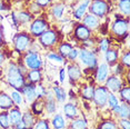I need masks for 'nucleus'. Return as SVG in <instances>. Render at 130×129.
<instances>
[{
	"instance_id": "f257e3e1",
	"label": "nucleus",
	"mask_w": 130,
	"mask_h": 129,
	"mask_svg": "<svg viewBox=\"0 0 130 129\" xmlns=\"http://www.w3.org/2000/svg\"><path fill=\"white\" fill-rule=\"evenodd\" d=\"M7 81H8V84H9V86L12 87L14 90L21 91V89L26 85V83H25V77H23V75L20 72V70L18 68V64L11 62L9 66H8Z\"/></svg>"
},
{
	"instance_id": "f03ea898",
	"label": "nucleus",
	"mask_w": 130,
	"mask_h": 129,
	"mask_svg": "<svg viewBox=\"0 0 130 129\" xmlns=\"http://www.w3.org/2000/svg\"><path fill=\"white\" fill-rule=\"evenodd\" d=\"M128 29H129V21L128 19H123V18H117L111 26L112 34L119 38H122V39L123 37H127V35H128Z\"/></svg>"
},
{
	"instance_id": "7ed1b4c3",
	"label": "nucleus",
	"mask_w": 130,
	"mask_h": 129,
	"mask_svg": "<svg viewBox=\"0 0 130 129\" xmlns=\"http://www.w3.org/2000/svg\"><path fill=\"white\" fill-rule=\"evenodd\" d=\"M78 55H79V59H80V61L85 64V66H87L88 68L94 69L97 67L98 59H97L96 55H94L92 51L84 48L78 52Z\"/></svg>"
},
{
	"instance_id": "20e7f679",
	"label": "nucleus",
	"mask_w": 130,
	"mask_h": 129,
	"mask_svg": "<svg viewBox=\"0 0 130 129\" xmlns=\"http://www.w3.org/2000/svg\"><path fill=\"white\" fill-rule=\"evenodd\" d=\"M90 12L96 17H105L107 14L109 7L106 0H92L90 1Z\"/></svg>"
},
{
	"instance_id": "39448f33",
	"label": "nucleus",
	"mask_w": 130,
	"mask_h": 129,
	"mask_svg": "<svg viewBox=\"0 0 130 129\" xmlns=\"http://www.w3.org/2000/svg\"><path fill=\"white\" fill-rule=\"evenodd\" d=\"M108 90L105 86H98L94 88L93 90V102L99 107H103L107 104V98H108Z\"/></svg>"
},
{
	"instance_id": "423d86ee",
	"label": "nucleus",
	"mask_w": 130,
	"mask_h": 129,
	"mask_svg": "<svg viewBox=\"0 0 130 129\" xmlns=\"http://www.w3.org/2000/svg\"><path fill=\"white\" fill-rule=\"evenodd\" d=\"M13 43L14 48L18 51H25L28 49L29 45H30V36L25 32H19L13 38Z\"/></svg>"
},
{
	"instance_id": "0eeeda50",
	"label": "nucleus",
	"mask_w": 130,
	"mask_h": 129,
	"mask_svg": "<svg viewBox=\"0 0 130 129\" xmlns=\"http://www.w3.org/2000/svg\"><path fill=\"white\" fill-rule=\"evenodd\" d=\"M39 42L40 45L45 48H50V47L55 46L57 42V34L55 30H46L41 36H39Z\"/></svg>"
},
{
	"instance_id": "6e6552de",
	"label": "nucleus",
	"mask_w": 130,
	"mask_h": 129,
	"mask_svg": "<svg viewBox=\"0 0 130 129\" xmlns=\"http://www.w3.org/2000/svg\"><path fill=\"white\" fill-rule=\"evenodd\" d=\"M48 29V25H47L46 20L42 18H37L31 22L30 25V32L32 36L39 37Z\"/></svg>"
},
{
	"instance_id": "1a4fd4ad",
	"label": "nucleus",
	"mask_w": 130,
	"mask_h": 129,
	"mask_svg": "<svg viewBox=\"0 0 130 129\" xmlns=\"http://www.w3.org/2000/svg\"><path fill=\"white\" fill-rule=\"evenodd\" d=\"M25 63L29 69H40L42 67V60L36 52H28L25 57Z\"/></svg>"
},
{
	"instance_id": "9d476101",
	"label": "nucleus",
	"mask_w": 130,
	"mask_h": 129,
	"mask_svg": "<svg viewBox=\"0 0 130 129\" xmlns=\"http://www.w3.org/2000/svg\"><path fill=\"white\" fill-rule=\"evenodd\" d=\"M122 87V83L117 76H110L106 79V88H107L108 91H110L112 93L118 92Z\"/></svg>"
},
{
	"instance_id": "9b49d317",
	"label": "nucleus",
	"mask_w": 130,
	"mask_h": 129,
	"mask_svg": "<svg viewBox=\"0 0 130 129\" xmlns=\"http://www.w3.org/2000/svg\"><path fill=\"white\" fill-rule=\"evenodd\" d=\"M91 37V30L88 29L85 25H77L75 27V38L80 41H86L90 39Z\"/></svg>"
},
{
	"instance_id": "f8f14e48",
	"label": "nucleus",
	"mask_w": 130,
	"mask_h": 129,
	"mask_svg": "<svg viewBox=\"0 0 130 129\" xmlns=\"http://www.w3.org/2000/svg\"><path fill=\"white\" fill-rule=\"evenodd\" d=\"M68 76H69V79L72 84L76 83V81H78L82 76L80 67H79L77 63L69 64V66H68Z\"/></svg>"
},
{
	"instance_id": "ddd939ff",
	"label": "nucleus",
	"mask_w": 130,
	"mask_h": 129,
	"mask_svg": "<svg viewBox=\"0 0 130 129\" xmlns=\"http://www.w3.org/2000/svg\"><path fill=\"white\" fill-rule=\"evenodd\" d=\"M21 92L25 95L26 99L29 102H32L37 99V93H36V86L32 84H26L23 88L21 89Z\"/></svg>"
},
{
	"instance_id": "4468645a",
	"label": "nucleus",
	"mask_w": 130,
	"mask_h": 129,
	"mask_svg": "<svg viewBox=\"0 0 130 129\" xmlns=\"http://www.w3.org/2000/svg\"><path fill=\"white\" fill-rule=\"evenodd\" d=\"M9 115V122H10V127H14L17 124H19L22 120V114L19 110V108H11V110L8 112Z\"/></svg>"
},
{
	"instance_id": "2eb2a0df",
	"label": "nucleus",
	"mask_w": 130,
	"mask_h": 129,
	"mask_svg": "<svg viewBox=\"0 0 130 129\" xmlns=\"http://www.w3.org/2000/svg\"><path fill=\"white\" fill-rule=\"evenodd\" d=\"M82 25H85L86 27L88 29H97L99 27V18L96 16H93V14H85L84 16V23Z\"/></svg>"
},
{
	"instance_id": "dca6fc26",
	"label": "nucleus",
	"mask_w": 130,
	"mask_h": 129,
	"mask_svg": "<svg viewBox=\"0 0 130 129\" xmlns=\"http://www.w3.org/2000/svg\"><path fill=\"white\" fill-rule=\"evenodd\" d=\"M108 77H109V66L105 62L100 63L98 69H97V80H98V83L106 81V79Z\"/></svg>"
},
{
	"instance_id": "f3484780",
	"label": "nucleus",
	"mask_w": 130,
	"mask_h": 129,
	"mask_svg": "<svg viewBox=\"0 0 130 129\" xmlns=\"http://www.w3.org/2000/svg\"><path fill=\"white\" fill-rule=\"evenodd\" d=\"M13 101L9 95L5 92H0V109L8 110L13 107Z\"/></svg>"
},
{
	"instance_id": "a211bd4d",
	"label": "nucleus",
	"mask_w": 130,
	"mask_h": 129,
	"mask_svg": "<svg viewBox=\"0 0 130 129\" xmlns=\"http://www.w3.org/2000/svg\"><path fill=\"white\" fill-rule=\"evenodd\" d=\"M90 5V0H84L81 4L78 5V7L76 8L75 12H73V16H75L76 19H81L84 18V16L86 14V11H87L88 7Z\"/></svg>"
},
{
	"instance_id": "6ab92c4d",
	"label": "nucleus",
	"mask_w": 130,
	"mask_h": 129,
	"mask_svg": "<svg viewBox=\"0 0 130 129\" xmlns=\"http://www.w3.org/2000/svg\"><path fill=\"white\" fill-rule=\"evenodd\" d=\"M22 122L26 129H34L35 125H36V119H35V116L32 115V112L26 111L25 114H22Z\"/></svg>"
},
{
	"instance_id": "aec40b11",
	"label": "nucleus",
	"mask_w": 130,
	"mask_h": 129,
	"mask_svg": "<svg viewBox=\"0 0 130 129\" xmlns=\"http://www.w3.org/2000/svg\"><path fill=\"white\" fill-rule=\"evenodd\" d=\"M41 78H42V76H41L40 69H30V71L27 74V79L32 85L40 83Z\"/></svg>"
},
{
	"instance_id": "412c9836",
	"label": "nucleus",
	"mask_w": 130,
	"mask_h": 129,
	"mask_svg": "<svg viewBox=\"0 0 130 129\" xmlns=\"http://www.w3.org/2000/svg\"><path fill=\"white\" fill-rule=\"evenodd\" d=\"M43 109H45V100H43L42 98H37L36 100L32 101L31 110L35 115H40V114H42Z\"/></svg>"
},
{
	"instance_id": "4be33fe9",
	"label": "nucleus",
	"mask_w": 130,
	"mask_h": 129,
	"mask_svg": "<svg viewBox=\"0 0 130 129\" xmlns=\"http://www.w3.org/2000/svg\"><path fill=\"white\" fill-rule=\"evenodd\" d=\"M106 61L108 66H115L118 61V51L116 49H108L106 51Z\"/></svg>"
},
{
	"instance_id": "5701e85b",
	"label": "nucleus",
	"mask_w": 130,
	"mask_h": 129,
	"mask_svg": "<svg viewBox=\"0 0 130 129\" xmlns=\"http://www.w3.org/2000/svg\"><path fill=\"white\" fill-rule=\"evenodd\" d=\"M63 112L64 116L69 119H75L77 117V114H78V110H77V107L73 104L69 102V104H66L63 107Z\"/></svg>"
},
{
	"instance_id": "b1692460",
	"label": "nucleus",
	"mask_w": 130,
	"mask_h": 129,
	"mask_svg": "<svg viewBox=\"0 0 130 129\" xmlns=\"http://www.w3.org/2000/svg\"><path fill=\"white\" fill-rule=\"evenodd\" d=\"M52 126H54L55 129H64L66 127V121H64V118L60 114H57L54 118H52Z\"/></svg>"
},
{
	"instance_id": "393cba45",
	"label": "nucleus",
	"mask_w": 130,
	"mask_h": 129,
	"mask_svg": "<svg viewBox=\"0 0 130 129\" xmlns=\"http://www.w3.org/2000/svg\"><path fill=\"white\" fill-rule=\"evenodd\" d=\"M0 128L1 129H9L10 122H9V115L7 111L0 112Z\"/></svg>"
},
{
	"instance_id": "a878e982",
	"label": "nucleus",
	"mask_w": 130,
	"mask_h": 129,
	"mask_svg": "<svg viewBox=\"0 0 130 129\" xmlns=\"http://www.w3.org/2000/svg\"><path fill=\"white\" fill-rule=\"evenodd\" d=\"M71 49H72V46L70 45V43L63 42V43H61V45L58 47V54L60 55L62 58H67L68 54L70 52Z\"/></svg>"
},
{
	"instance_id": "bb28decb",
	"label": "nucleus",
	"mask_w": 130,
	"mask_h": 129,
	"mask_svg": "<svg viewBox=\"0 0 130 129\" xmlns=\"http://www.w3.org/2000/svg\"><path fill=\"white\" fill-rule=\"evenodd\" d=\"M93 90H94V87H92V86H85L81 89L82 98L87 99V100H92V98H93Z\"/></svg>"
},
{
	"instance_id": "cd10ccee",
	"label": "nucleus",
	"mask_w": 130,
	"mask_h": 129,
	"mask_svg": "<svg viewBox=\"0 0 130 129\" xmlns=\"http://www.w3.org/2000/svg\"><path fill=\"white\" fill-rule=\"evenodd\" d=\"M54 92H55L56 99L59 102H63L67 99V93L61 87H54Z\"/></svg>"
},
{
	"instance_id": "c85d7f7f",
	"label": "nucleus",
	"mask_w": 130,
	"mask_h": 129,
	"mask_svg": "<svg viewBox=\"0 0 130 129\" xmlns=\"http://www.w3.org/2000/svg\"><path fill=\"white\" fill-rule=\"evenodd\" d=\"M32 19L31 14L28 12V11H19L18 14H17V20L20 23H27Z\"/></svg>"
},
{
	"instance_id": "c756f323",
	"label": "nucleus",
	"mask_w": 130,
	"mask_h": 129,
	"mask_svg": "<svg viewBox=\"0 0 130 129\" xmlns=\"http://www.w3.org/2000/svg\"><path fill=\"white\" fill-rule=\"evenodd\" d=\"M118 8L122 14H125L127 17L129 16V0H119Z\"/></svg>"
},
{
	"instance_id": "7c9ffc66",
	"label": "nucleus",
	"mask_w": 130,
	"mask_h": 129,
	"mask_svg": "<svg viewBox=\"0 0 130 129\" xmlns=\"http://www.w3.org/2000/svg\"><path fill=\"white\" fill-rule=\"evenodd\" d=\"M119 93H120V97L122 99V102H126V104L129 105V101H130V89L128 86L126 87H121V89L119 90Z\"/></svg>"
},
{
	"instance_id": "2f4dec72",
	"label": "nucleus",
	"mask_w": 130,
	"mask_h": 129,
	"mask_svg": "<svg viewBox=\"0 0 130 129\" xmlns=\"http://www.w3.org/2000/svg\"><path fill=\"white\" fill-rule=\"evenodd\" d=\"M71 129H87V122L84 119L75 118L71 122Z\"/></svg>"
},
{
	"instance_id": "473e14b6",
	"label": "nucleus",
	"mask_w": 130,
	"mask_h": 129,
	"mask_svg": "<svg viewBox=\"0 0 130 129\" xmlns=\"http://www.w3.org/2000/svg\"><path fill=\"white\" fill-rule=\"evenodd\" d=\"M118 115L120 116V118H126V119H129V116H130V110H129V105L126 104V102H122L120 106V111Z\"/></svg>"
},
{
	"instance_id": "72a5a7b5",
	"label": "nucleus",
	"mask_w": 130,
	"mask_h": 129,
	"mask_svg": "<svg viewBox=\"0 0 130 129\" xmlns=\"http://www.w3.org/2000/svg\"><path fill=\"white\" fill-rule=\"evenodd\" d=\"M11 99H12L13 104L17 105V106H20V105L22 104L23 101V98L21 96V93H20V91H18V90H13L12 92H11Z\"/></svg>"
},
{
	"instance_id": "f704fd0d",
	"label": "nucleus",
	"mask_w": 130,
	"mask_h": 129,
	"mask_svg": "<svg viewBox=\"0 0 130 129\" xmlns=\"http://www.w3.org/2000/svg\"><path fill=\"white\" fill-rule=\"evenodd\" d=\"M51 12L52 14H54V17L55 18H61L62 17V13H63V5H56L55 7H52V9H51Z\"/></svg>"
},
{
	"instance_id": "c9c22d12",
	"label": "nucleus",
	"mask_w": 130,
	"mask_h": 129,
	"mask_svg": "<svg viewBox=\"0 0 130 129\" xmlns=\"http://www.w3.org/2000/svg\"><path fill=\"white\" fill-rule=\"evenodd\" d=\"M99 129H119L118 125L112 120H105L103 122L100 124Z\"/></svg>"
},
{
	"instance_id": "e433bc0d",
	"label": "nucleus",
	"mask_w": 130,
	"mask_h": 129,
	"mask_svg": "<svg viewBox=\"0 0 130 129\" xmlns=\"http://www.w3.org/2000/svg\"><path fill=\"white\" fill-rule=\"evenodd\" d=\"M107 102H108V105H109V106H110L111 108H113L115 106L119 105V100H118V98H117L116 96H115V93H112V92H108Z\"/></svg>"
},
{
	"instance_id": "4c0bfd02",
	"label": "nucleus",
	"mask_w": 130,
	"mask_h": 129,
	"mask_svg": "<svg viewBox=\"0 0 130 129\" xmlns=\"http://www.w3.org/2000/svg\"><path fill=\"white\" fill-rule=\"evenodd\" d=\"M47 57H48V59L50 61H56V62H59V63L63 62V58L59 54H57V52H49V54L47 55Z\"/></svg>"
},
{
	"instance_id": "58836bf2",
	"label": "nucleus",
	"mask_w": 130,
	"mask_h": 129,
	"mask_svg": "<svg viewBox=\"0 0 130 129\" xmlns=\"http://www.w3.org/2000/svg\"><path fill=\"white\" fill-rule=\"evenodd\" d=\"M35 129H50L49 127V124L46 119H41V120H38L35 125Z\"/></svg>"
},
{
	"instance_id": "ea45409f",
	"label": "nucleus",
	"mask_w": 130,
	"mask_h": 129,
	"mask_svg": "<svg viewBox=\"0 0 130 129\" xmlns=\"http://www.w3.org/2000/svg\"><path fill=\"white\" fill-rule=\"evenodd\" d=\"M36 93H37V98H43L46 97V88L42 85H37L36 86Z\"/></svg>"
},
{
	"instance_id": "a19ab883",
	"label": "nucleus",
	"mask_w": 130,
	"mask_h": 129,
	"mask_svg": "<svg viewBox=\"0 0 130 129\" xmlns=\"http://www.w3.org/2000/svg\"><path fill=\"white\" fill-rule=\"evenodd\" d=\"M121 64H122L123 67H126V68H129L130 67V54H129V51H127L126 54L122 56V58H121Z\"/></svg>"
},
{
	"instance_id": "79ce46f5",
	"label": "nucleus",
	"mask_w": 130,
	"mask_h": 129,
	"mask_svg": "<svg viewBox=\"0 0 130 129\" xmlns=\"http://www.w3.org/2000/svg\"><path fill=\"white\" fill-rule=\"evenodd\" d=\"M99 49L101 51H107L109 49V40L107 38H103V39L100 40L99 42Z\"/></svg>"
},
{
	"instance_id": "37998d69",
	"label": "nucleus",
	"mask_w": 130,
	"mask_h": 129,
	"mask_svg": "<svg viewBox=\"0 0 130 129\" xmlns=\"http://www.w3.org/2000/svg\"><path fill=\"white\" fill-rule=\"evenodd\" d=\"M29 11H30L31 13H39L41 11V8L36 2H32V4H30V6H29Z\"/></svg>"
},
{
	"instance_id": "c03bdc74",
	"label": "nucleus",
	"mask_w": 130,
	"mask_h": 129,
	"mask_svg": "<svg viewBox=\"0 0 130 129\" xmlns=\"http://www.w3.org/2000/svg\"><path fill=\"white\" fill-rule=\"evenodd\" d=\"M119 126L121 129H130V122H129V119H126V118H121L119 120Z\"/></svg>"
},
{
	"instance_id": "a18cd8bd",
	"label": "nucleus",
	"mask_w": 130,
	"mask_h": 129,
	"mask_svg": "<svg viewBox=\"0 0 130 129\" xmlns=\"http://www.w3.org/2000/svg\"><path fill=\"white\" fill-rule=\"evenodd\" d=\"M77 57H78V50L75 49V48H72L71 50H70L69 54H68V56H67V58L69 60H76Z\"/></svg>"
},
{
	"instance_id": "49530a36",
	"label": "nucleus",
	"mask_w": 130,
	"mask_h": 129,
	"mask_svg": "<svg viewBox=\"0 0 130 129\" xmlns=\"http://www.w3.org/2000/svg\"><path fill=\"white\" fill-rule=\"evenodd\" d=\"M113 67V72H115V76H118V75H122V71H123V66L122 64H115Z\"/></svg>"
},
{
	"instance_id": "de8ad7c7",
	"label": "nucleus",
	"mask_w": 130,
	"mask_h": 129,
	"mask_svg": "<svg viewBox=\"0 0 130 129\" xmlns=\"http://www.w3.org/2000/svg\"><path fill=\"white\" fill-rule=\"evenodd\" d=\"M50 1H51V0H36V4L39 6L40 8H45L47 6H49Z\"/></svg>"
},
{
	"instance_id": "09e8293b",
	"label": "nucleus",
	"mask_w": 130,
	"mask_h": 129,
	"mask_svg": "<svg viewBox=\"0 0 130 129\" xmlns=\"http://www.w3.org/2000/svg\"><path fill=\"white\" fill-rule=\"evenodd\" d=\"M64 75H66V71H64V69H61L60 72H59V79H60V83H63Z\"/></svg>"
},
{
	"instance_id": "8fccbe9b",
	"label": "nucleus",
	"mask_w": 130,
	"mask_h": 129,
	"mask_svg": "<svg viewBox=\"0 0 130 129\" xmlns=\"http://www.w3.org/2000/svg\"><path fill=\"white\" fill-rule=\"evenodd\" d=\"M14 128H17V129H26L25 125H23V122H22V120L19 122V124H17L16 126H14Z\"/></svg>"
},
{
	"instance_id": "3c124183",
	"label": "nucleus",
	"mask_w": 130,
	"mask_h": 129,
	"mask_svg": "<svg viewBox=\"0 0 130 129\" xmlns=\"http://www.w3.org/2000/svg\"><path fill=\"white\" fill-rule=\"evenodd\" d=\"M112 111L118 115V114H119V111H120V106H119V105H117V106H115L113 108H112Z\"/></svg>"
},
{
	"instance_id": "603ef678",
	"label": "nucleus",
	"mask_w": 130,
	"mask_h": 129,
	"mask_svg": "<svg viewBox=\"0 0 130 129\" xmlns=\"http://www.w3.org/2000/svg\"><path fill=\"white\" fill-rule=\"evenodd\" d=\"M4 60H5V56L1 51H0V66H1V63L4 62Z\"/></svg>"
},
{
	"instance_id": "864d4df0",
	"label": "nucleus",
	"mask_w": 130,
	"mask_h": 129,
	"mask_svg": "<svg viewBox=\"0 0 130 129\" xmlns=\"http://www.w3.org/2000/svg\"><path fill=\"white\" fill-rule=\"evenodd\" d=\"M1 45H2V32L0 30V47H1Z\"/></svg>"
},
{
	"instance_id": "5fc2aeb1",
	"label": "nucleus",
	"mask_w": 130,
	"mask_h": 129,
	"mask_svg": "<svg viewBox=\"0 0 130 129\" xmlns=\"http://www.w3.org/2000/svg\"><path fill=\"white\" fill-rule=\"evenodd\" d=\"M4 9V6H2V1H0V10Z\"/></svg>"
},
{
	"instance_id": "6e6d98bb",
	"label": "nucleus",
	"mask_w": 130,
	"mask_h": 129,
	"mask_svg": "<svg viewBox=\"0 0 130 129\" xmlns=\"http://www.w3.org/2000/svg\"><path fill=\"white\" fill-rule=\"evenodd\" d=\"M1 75H2V71H1V70H0V77H1Z\"/></svg>"
},
{
	"instance_id": "4d7b16f0",
	"label": "nucleus",
	"mask_w": 130,
	"mask_h": 129,
	"mask_svg": "<svg viewBox=\"0 0 130 129\" xmlns=\"http://www.w3.org/2000/svg\"><path fill=\"white\" fill-rule=\"evenodd\" d=\"M13 129H17V128H13Z\"/></svg>"
},
{
	"instance_id": "13d9d810",
	"label": "nucleus",
	"mask_w": 130,
	"mask_h": 129,
	"mask_svg": "<svg viewBox=\"0 0 130 129\" xmlns=\"http://www.w3.org/2000/svg\"><path fill=\"white\" fill-rule=\"evenodd\" d=\"M0 129H1V128H0Z\"/></svg>"
}]
</instances>
